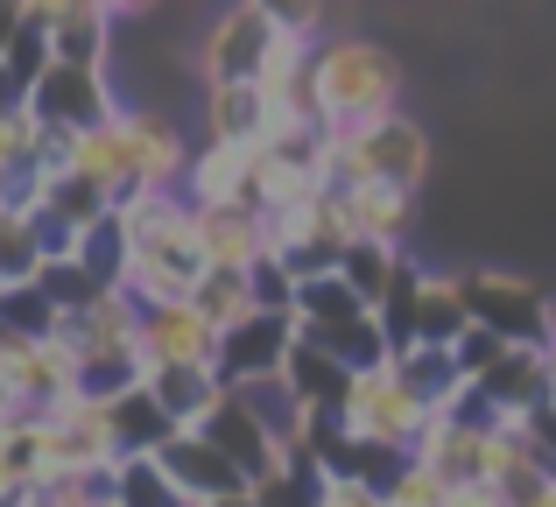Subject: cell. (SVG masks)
<instances>
[{"label":"cell","instance_id":"cell-1","mask_svg":"<svg viewBox=\"0 0 556 507\" xmlns=\"http://www.w3.org/2000/svg\"><path fill=\"white\" fill-rule=\"evenodd\" d=\"M127 233V275L121 289L135 303H190V289L204 282V254L190 233V205L184 191H135L113 205Z\"/></svg>","mask_w":556,"mask_h":507},{"label":"cell","instance_id":"cell-2","mask_svg":"<svg viewBox=\"0 0 556 507\" xmlns=\"http://www.w3.org/2000/svg\"><path fill=\"white\" fill-rule=\"evenodd\" d=\"M311 85H317L325 127H359V121L394 113V99H402V64L367 36H339V42H317L311 50Z\"/></svg>","mask_w":556,"mask_h":507},{"label":"cell","instance_id":"cell-3","mask_svg":"<svg viewBox=\"0 0 556 507\" xmlns=\"http://www.w3.org/2000/svg\"><path fill=\"white\" fill-rule=\"evenodd\" d=\"M430 177V135L408 121L402 106L380 113L359 127H331V183H394V191H416Z\"/></svg>","mask_w":556,"mask_h":507},{"label":"cell","instance_id":"cell-4","mask_svg":"<svg viewBox=\"0 0 556 507\" xmlns=\"http://www.w3.org/2000/svg\"><path fill=\"white\" fill-rule=\"evenodd\" d=\"M22 106H28V121H36L42 135H64V141H71V135H92V127H106L113 113H121V99H113L106 71L50 56V64L28 78Z\"/></svg>","mask_w":556,"mask_h":507},{"label":"cell","instance_id":"cell-5","mask_svg":"<svg viewBox=\"0 0 556 507\" xmlns=\"http://www.w3.org/2000/svg\"><path fill=\"white\" fill-rule=\"evenodd\" d=\"M458 289H465V310H472V325L501 331L507 345H549V331H556V296H549L543 282H529V275H507V268H465Z\"/></svg>","mask_w":556,"mask_h":507},{"label":"cell","instance_id":"cell-6","mask_svg":"<svg viewBox=\"0 0 556 507\" xmlns=\"http://www.w3.org/2000/svg\"><path fill=\"white\" fill-rule=\"evenodd\" d=\"M339 423L367 444H394V452H416V438L430 430V409L402 388L394 367H374V373H353L345 381V402H339Z\"/></svg>","mask_w":556,"mask_h":507},{"label":"cell","instance_id":"cell-7","mask_svg":"<svg viewBox=\"0 0 556 507\" xmlns=\"http://www.w3.org/2000/svg\"><path fill=\"white\" fill-rule=\"evenodd\" d=\"M275 36L282 28L268 22L261 8H247V0H232V8H218L212 14V28H204V85H254L261 78V64H268V50H275Z\"/></svg>","mask_w":556,"mask_h":507},{"label":"cell","instance_id":"cell-8","mask_svg":"<svg viewBox=\"0 0 556 507\" xmlns=\"http://www.w3.org/2000/svg\"><path fill=\"white\" fill-rule=\"evenodd\" d=\"M198 438L212 444V452H226L232 466L247 472V480H268V472H289V452H282V438H275V430L254 416V402H247L240 388H226V395L212 402V416L198 423Z\"/></svg>","mask_w":556,"mask_h":507},{"label":"cell","instance_id":"cell-9","mask_svg":"<svg viewBox=\"0 0 556 507\" xmlns=\"http://www.w3.org/2000/svg\"><path fill=\"white\" fill-rule=\"evenodd\" d=\"M289 345H296V317H289V310L240 317L232 331H218V353H212L218 388H247V381H261V373H282Z\"/></svg>","mask_w":556,"mask_h":507},{"label":"cell","instance_id":"cell-10","mask_svg":"<svg viewBox=\"0 0 556 507\" xmlns=\"http://www.w3.org/2000/svg\"><path fill=\"white\" fill-rule=\"evenodd\" d=\"M212 353H218V331L190 303H141V325H135L141 373L149 367H212Z\"/></svg>","mask_w":556,"mask_h":507},{"label":"cell","instance_id":"cell-11","mask_svg":"<svg viewBox=\"0 0 556 507\" xmlns=\"http://www.w3.org/2000/svg\"><path fill=\"white\" fill-rule=\"evenodd\" d=\"M113 127H121V149H127V163H135L141 191H177L184 169H190V149H184L177 121H163V113H149V106H121Z\"/></svg>","mask_w":556,"mask_h":507},{"label":"cell","instance_id":"cell-12","mask_svg":"<svg viewBox=\"0 0 556 507\" xmlns=\"http://www.w3.org/2000/svg\"><path fill=\"white\" fill-rule=\"evenodd\" d=\"M254 163H261V141H204L184 169V205H254Z\"/></svg>","mask_w":556,"mask_h":507},{"label":"cell","instance_id":"cell-13","mask_svg":"<svg viewBox=\"0 0 556 507\" xmlns=\"http://www.w3.org/2000/svg\"><path fill=\"white\" fill-rule=\"evenodd\" d=\"M190 233L204 268H254L268 254V219L254 205H190Z\"/></svg>","mask_w":556,"mask_h":507},{"label":"cell","instance_id":"cell-14","mask_svg":"<svg viewBox=\"0 0 556 507\" xmlns=\"http://www.w3.org/2000/svg\"><path fill=\"white\" fill-rule=\"evenodd\" d=\"M155 458H163V472L177 480V494H190V500H232V494H254V480H247V472L232 466L226 452H212L198 430H177V438H169Z\"/></svg>","mask_w":556,"mask_h":507},{"label":"cell","instance_id":"cell-15","mask_svg":"<svg viewBox=\"0 0 556 507\" xmlns=\"http://www.w3.org/2000/svg\"><path fill=\"white\" fill-rule=\"evenodd\" d=\"M472 388L507 416V423H521L529 409H543V402H549V345H507V353L493 359Z\"/></svg>","mask_w":556,"mask_h":507},{"label":"cell","instance_id":"cell-16","mask_svg":"<svg viewBox=\"0 0 556 507\" xmlns=\"http://www.w3.org/2000/svg\"><path fill=\"white\" fill-rule=\"evenodd\" d=\"M135 325H141V303L127 296V289H99L85 310L64 317L56 339H64L71 353H135Z\"/></svg>","mask_w":556,"mask_h":507},{"label":"cell","instance_id":"cell-17","mask_svg":"<svg viewBox=\"0 0 556 507\" xmlns=\"http://www.w3.org/2000/svg\"><path fill=\"white\" fill-rule=\"evenodd\" d=\"M282 381H289V402H296L303 416H339L345 381H353V373H345L325 345L296 339V345H289V359H282Z\"/></svg>","mask_w":556,"mask_h":507},{"label":"cell","instance_id":"cell-18","mask_svg":"<svg viewBox=\"0 0 556 507\" xmlns=\"http://www.w3.org/2000/svg\"><path fill=\"white\" fill-rule=\"evenodd\" d=\"M113 28H121V22H113L106 0H64V14H56V28H50V56L106 71V56H113Z\"/></svg>","mask_w":556,"mask_h":507},{"label":"cell","instance_id":"cell-19","mask_svg":"<svg viewBox=\"0 0 556 507\" xmlns=\"http://www.w3.org/2000/svg\"><path fill=\"white\" fill-rule=\"evenodd\" d=\"M345 219H353V240L402 248L408 219H416V191H394V183H345Z\"/></svg>","mask_w":556,"mask_h":507},{"label":"cell","instance_id":"cell-20","mask_svg":"<svg viewBox=\"0 0 556 507\" xmlns=\"http://www.w3.org/2000/svg\"><path fill=\"white\" fill-rule=\"evenodd\" d=\"M141 388L163 402V416H169L177 430H198L204 416H212V402L226 395L212 367H149V373H141Z\"/></svg>","mask_w":556,"mask_h":507},{"label":"cell","instance_id":"cell-21","mask_svg":"<svg viewBox=\"0 0 556 507\" xmlns=\"http://www.w3.org/2000/svg\"><path fill=\"white\" fill-rule=\"evenodd\" d=\"M106 430H113V458H135V452H163L177 438V423L163 416V402L149 388H127V395L106 402Z\"/></svg>","mask_w":556,"mask_h":507},{"label":"cell","instance_id":"cell-22","mask_svg":"<svg viewBox=\"0 0 556 507\" xmlns=\"http://www.w3.org/2000/svg\"><path fill=\"white\" fill-rule=\"evenodd\" d=\"M204 127H212V141H268L275 113L268 99H261V85H204Z\"/></svg>","mask_w":556,"mask_h":507},{"label":"cell","instance_id":"cell-23","mask_svg":"<svg viewBox=\"0 0 556 507\" xmlns=\"http://www.w3.org/2000/svg\"><path fill=\"white\" fill-rule=\"evenodd\" d=\"M394 373L430 416H451V402L465 395V373L451 359V345H408V353H394Z\"/></svg>","mask_w":556,"mask_h":507},{"label":"cell","instance_id":"cell-24","mask_svg":"<svg viewBox=\"0 0 556 507\" xmlns=\"http://www.w3.org/2000/svg\"><path fill=\"white\" fill-rule=\"evenodd\" d=\"M296 339H331L339 325H353V317H367V303L345 289V275H311V282H296Z\"/></svg>","mask_w":556,"mask_h":507},{"label":"cell","instance_id":"cell-25","mask_svg":"<svg viewBox=\"0 0 556 507\" xmlns=\"http://www.w3.org/2000/svg\"><path fill=\"white\" fill-rule=\"evenodd\" d=\"M465 325H472V310H465L458 275L422 268V282H416V345H458Z\"/></svg>","mask_w":556,"mask_h":507},{"label":"cell","instance_id":"cell-26","mask_svg":"<svg viewBox=\"0 0 556 507\" xmlns=\"http://www.w3.org/2000/svg\"><path fill=\"white\" fill-rule=\"evenodd\" d=\"M42 219H56V226H71V233H85V226H99V219H113V198L99 191L92 177H78V169H56L50 183H42Z\"/></svg>","mask_w":556,"mask_h":507},{"label":"cell","instance_id":"cell-27","mask_svg":"<svg viewBox=\"0 0 556 507\" xmlns=\"http://www.w3.org/2000/svg\"><path fill=\"white\" fill-rule=\"evenodd\" d=\"M113 507H184L190 494H177V480L163 472L155 452H135V458H113V486H106Z\"/></svg>","mask_w":556,"mask_h":507},{"label":"cell","instance_id":"cell-28","mask_svg":"<svg viewBox=\"0 0 556 507\" xmlns=\"http://www.w3.org/2000/svg\"><path fill=\"white\" fill-rule=\"evenodd\" d=\"M190 310L212 331H232L240 317H254V296H247V268H204V282L190 289Z\"/></svg>","mask_w":556,"mask_h":507},{"label":"cell","instance_id":"cell-29","mask_svg":"<svg viewBox=\"0 0 556 507\" xmlns=\"http://www.w3.org/2000/svg\"><path fill=\"white\" fill-rule=\"evenodd\" d=\"M394 268H402V248H380V240H353V248L339 254V275H345V289H353L359 303H374L388 296V282H394Z\"/></svg>","mask_w":556,"mask_h":507},{"label":"cell","instance_id":"cell-30","mask_svg":"<svg viewBox=\"0 0 556 507\" xmlns=\"http://www.w3.org/2000/svg\"><path fill=\"white\" fill-rule=\"evenodd\" d=\"M141 388V359L135 353H78V373H71V395L78 402H113Z\"/></svg>","mask_w":556,"mask_h":507},{"label":"cell","instance_id":"cell-31","mask_svg":"<svg viewBox=\"0 0 556 507\" xmlns=\"http://www.w3.org/2000/svg\"><path fill=\"white\" fill-rule=\"evenodd\" d=\"M0 331H22V339H56V331H64V317H56V303L42 296L36 282H0Z\"/></svg>","mask_w":556,"mask_h":507},{"label":"cell","instance_id":"cell-32","mask_svg":"<svg viewBox=\"0 0 556 507\" xmlns=\"http://www.w3.org/2000/svg\"><path fill=\"white\" fill-rule=\"evenodd\" d=\"M78 261L92 282H106V289H121V275H127V233H121V219H99V226H85L78 233Z\"/></svg>","mask_w":556,"mask_h":507},{"label":"cell","instance_id":"cell-33","mask_svg":"<svg viewBox=\"0 0 556 507\" xmlns=\"http://www.w3.org/2000/svg\"><path fill=\"white\" fill-rule=\"evenodd\" d=\"M36 289L56 303V317H71V310H85V303H92L106 282H92V275H85L71 254H42V261H36Z\"/></svg>","mask_w":556,"mask_h":507},{"label":"cell","instance_id":"cell-34","mask_svg":"<svg viewBox=\"0 0 556 507\" xmlns=\"http://www.w3.org/2000/svg\"><path fill=\"white\" fill-rule=\"evenodd\" d=\"M36 261H42L36 219L0 205V282H36Z\"/></svg>","mask_w":556,"mask_h":507},{"label":"cell","instance_id":"cell-35","mask_svg":"<svg viewBox=\"0 0 556 507\" xmlns=\"http://www.w3.org/2000/svg\"><path fill=\"white\" fill-rule=\"evenodd\" d=\"M380 507H451V486L437 480L422 458H408V466L394 472L388 486H380Z\"/></svg>","mask_w":556,"mask_h":507},{"label":"cell","instance_id":"cell-36","mask_svg":"<svg viewBox=\"0 0 556 507\" xmlns=\"http://www.w3.org/2000/svg\"><path fill=\"white\" fill-rule=\"evenodd\" d=\"M247 296H254V310H296V275L275 254H261L254 268H247Z\"/></svg>","mask_w":556,"mask_h":507},{"label":"cell","instance_id":"cell-37","mask_svg":"<svg viewBox=\"0 0 556 507\" xmlns=\"http://www.w3.org/2000/svg\"><path fill=\"white\" fill-rule=\"evenodd\" d=\"M501 353H507V339H501V331H486V325H465V331H458V345H451V359H458L465 381H479V373H486Z\"/></svg>","mask_w":556,"mask_h":507},{"label":"cell","instance_id":"cell-38","mask_svg":"<svg viewBox=\"0 0 556 507\" xmlns=\"http://www.w3.org/2000/svg\"><path fill=\"white\" fill-rule=\"evenodd\" d=\"M247 8H261L282 36H303V42H311L317 22H325V0H247Z\"/></svg>","mask_w":556,"mask_h":507},{"label":"cell","instance_id":"cell-39","mask_svg":"<svg viewBox=\"0 0 556 507\" xmlns=\"http://www.w3.org/2000/svg\"><path fill=\"white\" fill-rule=\"evenodd\" d=\"M521 438H529V458L543 466V480H556V402L521 416Z\"/></svg>","mask_w":556,"mask_h":507},{"label":"cell","instance_id":"cell-40","mask_svg":"<svg viewBox=\"0 0 556 507\" xmlns=\"http://www.w3.org/2000/svg\"><path fill=\"white\" fill-rule=\"evenodd\" d=\"M311 507H380V494H374V486H359V480H317Z\"/></svg>","mask_w":556,"mask_h":507},{"label":"cell","instance_id":"cell-41","mask_svg":"<svg viewBox=\"0 0 556 507\" xmlns=\"http://www.w3.org/2000/svg\"><path fill=\"white\" fill-rule=\"evenodd\" d=\"M451 507H507V494L479 480V486H451Z\"/></svg>","mask_w":556,"mask_h":507},{"label":"cell","instance_id":"cell-42","mask_svg":"<svg viewBox=\"0 0 556 507\" xmlns=\"http://www.w3.org/2000/svg\"><path fill=\"white\" fill-rule=\"evenodd\" d=\"M14 22H22V0H0V50H8V36H14Z\"/></svg>","mask_w":556,"mask_h":507},{"label":"cell","instance_id":"cell-43","mask_svg":"<svg viewBox=\"0 0 556 507\" xmlns=\"http://www.w3.org/2000/svg\"><path fill=\"white\" fill-rule=\"evenodd\" d=\"M106 8H113V22H127V14H149L155 0H106Z\"/></svg>","mask_w":556,"mask_h":507},{"label":"cell","instance_id":"cell-44","mask_svg":"<svg viewBox=\"0 0 556 507\" xmlns=\"http://www.w3.org/2000/svg\"><path fill=\"white\" fill-rule=\"evenodd\" d=\"M521 507H556V480H543V486H535V494L521 500Z\"/></svg>","mask_w":556,"mask_h":507},{"label":"cell","instance_id":"cell-45","mask_svg":"<svg viewBox=\"0 0 556 507\" xmlns=\"http://www.w3.org/2000/svg\"><path fill=\"white\" fill-rule=\"evenodd\" d=\"M184 507H254V494H232V500H184Z\"/></svg>","mask_w":556,"mask_h":507},{"label":"cell","instance_id":"cell-46","mask_svg":"<svg viewBox=\"0 0 556 507\" xmlns=\"http://www.w3.org/2000/svg\"><path fill=\"white\" fill-rule=\"evenodd\" d=\"M99 507H113V500H99Z\"/></svg>","mask_w":556,"mask_h":507}]
</instances>
